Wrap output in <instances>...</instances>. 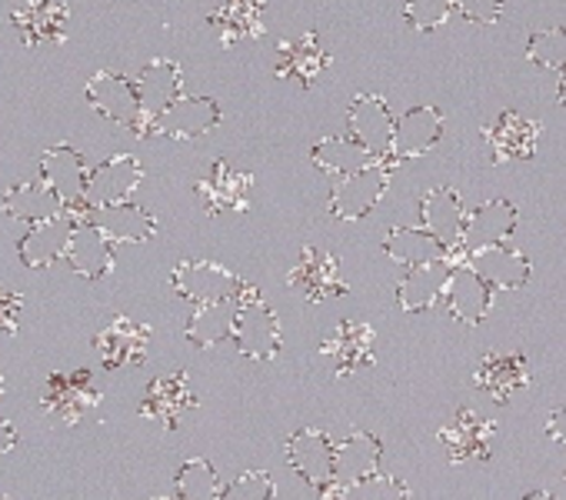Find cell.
<instances>
[{
	"instance_id": "cell-1",
	"label": "cell",
	"mask_w": 566,
	"mask_h": 500,
	"mask_svg": "<svg viewBox=\"0 0 566 500\" xmlns=\"http://www.w3.org/2000/svg\"><path fill=\"white\" fill-rule=\"evenodd\" d=\"M233 344L250 361H273L276 351H280V321L260 301V291L256 288H247V284H243V291L237 298Z\"/></svg>"
},
{
	"instance_id": "cell-2",
	"label": "cell",
	"mask_w": 566,
	"mask_h": 500,
	"mask_svg": "<svg viewBox=\"0 0 566 500\" xmlns=\"http://www.w3.org/2000/svg\"><path fill=\"white\" fill-rule=\"evenodd\" d=\"M170 284L180 298H187L193 304L237 301L243 291V281L213 261H180L170 274Z\"/></svg>"
},
{
	"instance_id": "cell-3",
	"label": "cell",
	"mask_w": 566,
	"mask_h": 500,
	"mask_svg": "<svg viewBox=\"0 0 566 500\" xmlns=\"http://www.w3.org/2000/svg\"><path fill=\"white\" fill-rule=\"evenodd\" d=\"M387 180H390V170L380 164H370L357 174H347V177H337L334 187H331V213L340 217V220H360L367 217L384 190H387Z\"/></svg>"
},
{
	"instance_id": "cell-4",
	"label": "cell",
	"mask_w": 566,
	"mask_h": 500,
	"mask_svg": "<svg viewBox=\"0 0 566 500\" xmlns=\"http://www.w3.org/2000/svg\"><path fill=\"white\" fill-rule=\"evenodd\" d=\"M44 410L61 420V424H77L81 417H87L97 404H101V390L91 377V371H57L48 377V387H44Z\"/></svg>"
},
{
	"instance_id": "cell-5",
	"label": "cell",
	"mask_w": 566,
	"mask_h": 500,
	"mask_svg": "<svg viewBox=\"0 0 566 500\" xmlns=\"http://www.w3.org/2000/svg\"><path fill=\"white\" fill-rule=\"evenodd\" d=\"M347 127L350 137H357L374 157H390L394 154V134H397V121L387 107L384 97L377 94H360L350 111H347Z\"/></svg>"
},
{
	"instance_id": "cell-6",
	"label": "cell",
	"mask_w": 566,
	"mask_h": 500,
	"mask_svg": "<svg viewBox=\"0 0 566 500\" xmlns=\"http://www.w3.org/2000/svg\"><path fill=\"white\" fill-rule=\"evenodd\" d=\"M94 351H97V357H101V364L107 371L140 367L147 361V351H150V327L137 324L130 317H114L94 337Z\"/></svg>"
},
{
	"instance_id": "cell-7",
	"label": "cell",
	"mask_w": 566,
	"mask_h": 500,
	"mask_svg": "<svg viewBox=\"0 0 566 500\" xmlns=\"http://www.w3.org/2000/svg\"><path fill=\"white\" fill-rule=\"evenodd\" d=\"M334 457H337V444H331V437L317 427H304L287 440V460L291 467L321 493L334 483Z\"/></svg>"
},
{
	"instance_id": "cell-8",
	"label": "cell",
	"mask_w": 566,
	"mask_h": 500,
	"mask_svg": "<svg viewBox=\"0 0 566 500\" xmlns=\"http://www.w3.org/2000/svg\"><path fill=\"white\" fill-rule=\"evenodd\" d=\"M87 104L104 114L111 124L120 127H137L144 124V111H140V97H137V84L114 74V71H101L91 84H87Z\"/></svg>"
},
{
	"instance_id": "cell-9",
	"label": "cell",
	"mask_w": 566,
	"mask_h": 500,
	"mask_svg": "<svg viewBox=\"0 0 566 500\" xmlns=\"http://www.w3.org/2000/svg\"><path fill=\"white\" fill-rule=\"evenodd\" d=\"M493 434L496 427L490 420H483L473 407H460L453 420L440 430V444L453 463H476L490 457Z\"/></svg>"
},
{
	"instance_id": "cell-10",
	"label": "cell",
	"mask_w": 566,
	"mask_h": 500,
	"mask_svg": "<svg viewBox=\"0 0 566 500\" xmlns=\"http://www.w3.org/2000/svg\"><path fill=\"white\" fill-rule=\"evenodd\" d=\"M144 170L130 154H117L104 164H97L87 177V194H84V207H107V204H120L130 200V194L137 190Z\"/></svg>"
},
{
	"instance_id": "cell-11",
	"label": "cell",
	"mask_w": 566,
	"mask_h": 500,
	"mask_svg": "<svg viewBox=\"0 0 566 500\" xmlns=\"http://www.w3.org/2000/svg\"><path fill=\"white\" fill-rule=\"evenodd\" d=\"M220 124V107L213 97H177L154 124V134L174 137V140H193L210 134Z\"/></svg>"
},
{
	"instance_id": "cell-12",
	"label": "cell",
	"mask_w": 566,
	"mask_h": 500,
	"mask_svg": "<svg viewBox=\"0 0 566 500\" xmlns=\"http://www.w3.org/2000/svg\"><path fill=\"white\" fill-rule=\"evenodd\" d=\"M77 217H51V220H41V223H31V230L21 237L18 243V254L21 261L31 268V271H41V268H51L57 258L67 254V243L77 230Z\"/></svg>"
},
{
	"instance_id": "cell-13",
	"label": "cell",
	"mask_w": 566,
	"mask_h": 500,
	"mask_svg": "<svg viewBox=\"0 0 566 500\" xmlns=\"http://www.w3.org/2000/svg\"><path fill=\"white\" fill-rule=\"evenodd\" d=\"M483 140L490 147V160L493 164H510V160H526L533 157L536 150V140H539V124L516 114V111H506L500 114L486 131H483Z\"/></svg>"
},
{
	"instance_id": "cell-14",
	"label": "cell",
	"mask_w": 566,
	"mask_h": 500,
	"mask_svg": "<svg viewBox=\"0 0 566 500\" xmlns=\"http://www.w3.org/2000/svg\"><path fill=\"white\" fill-rule=\"evenodd\" d=\"M374 327L364 324V321H344L321 347V354L334 364V374L337 377H347L360 367H370L374 364Z\"/></svg>"
},
{
	"instance_id": "cell-15",
	"label": "cell",
	"mask_w": 566,
	"mask_h": 500,
	"mask_svg": "<svg viewBox=\"0 0 566 500\" xmlns=\"http://www.w3.org/2000/svg\"><path fill=\"white\" fill-rule=\"evenodd\" d=\"M287 284L294 291H301L314 304L340 298L347 291L344 278H340V264L331 254H324V250H317V247H304V254H301L297 268L291 271Z\"/></svg>"
},
{
	"instance_id": "cell-16",
	"label": "cell",
	"mask_w": 566,
	"mask_h": 500,
	"mask_svg": "<svg viewBox=\"0 0 566 500\" xmlns=\"http://www.w3.org/2000/svg\"><path fill=\"white\" fill-rule=\"evenodd\" d=\"M467 264L490 284L500 291H516L530 281L533 268L530 261L520 254V250H510L506 243H493V247H476L467 254Z\"/></svg>"
},
{
	"instance_id": "cell-17",
	"label": "cell",
	"mask_w": 566,
	"mask_h": 500,
	"mask_svg": "<svg viewBox=\"0 0 566 500\" xmlns=\"http://www.w3.org/2000/svg\"><path fill=\"white\" fill-rule=\"evenodd\" d=\"M450 278H453V264L447 258H437V261L407 268V274H403V281L397 288L400 308L410 311V314H420V311L433 308L440 298H447Z\"/></svg>"
},
{
	"instance_id": "cell-18",
	"label": "cell",
	"mask_w": 566,
	"mask_h": 500,
	"mask_svg": "<svg viewBox=\"0 0 566 500\" xmlns=\"http://www.w3.org/2000/svg\"><path fill=\"white\" fill-rule=\"evenodd\" d=\"M193 407H197V397L190 390V377L187 374H164V377L150 381L147 397L140 404V414L147 420H157L167 430H174L184 420V414Z\"/></svg>"
},
{
	"instance_id": "cell-19",
	"label": "cell",
	"mask_w": 566,
	"mask_h": 500,
	"mask_svg": "<svg viewBox=\"0 0 566 500\" xmlns=\"http://www.w3.org/2000/svg\"><path fill=\"white\" fill-rule=\"evenodd\" d=\"M67 21H71V11L61 0H28L21 11H14V28L28 48L64 44Z\"/></svg>"
},
{
	"instance_id": "cell-20",
	"label": "cell",
	"mask_w": 566,
	"mask_h": 500,
	"mask_svg": "<svg viewBox=\"0 0 566 500\" xmlns=\"http://www.w3.org/2000/svg\"><path fill=\"white\" fill-rule=\"evenodd\" d=\"M253 177L243 170H233L227 160H217L210 174L197 184V197L207 207V213H227V210H247L250 204Z\"/></svg>"
},
{
	"instance_id": "cell-21",
	"label": "cell",
	"mask_w": 566,
	"mask_h": 500,
	"mask_svg": "<svg viewBox=\"0 0 566 500\" xmlns=\"http://www.w3.org/2000/svg\"><path fill=\"white\" fill-rule=\"evenodd\" d=\"M84 220L94 223L114 243H140V240H150L157 233V220L144 207H137L130 200L107 204V207H94V210H87Z\"/></svg>"
},
{
	"instance_id": "cell-22",
	"label": "cell",
	"mask_w": 566,
	"mask_h": 500,
	"mask_svg": "<svg viewBox=\"0 0 566 500\" xmlns=\"http://www.w3.org/2000/svg\"><path fill=\"white\" fill-rule=\"evenodd\" d=\"M114 240L104 237L94 223L81 220L71 243H67V254L64 261L71 264L74 274H81L84 281H101L111 268H114Z\"/></svg>"
},
{
	"instance_id": "cell-23",
	"label": "cell",
	"mask_w": 566,
	"mask_h": 500,
	"mask_svg": "<svg viewBox=\"0 0 566 500\" xmlns=\"http://www.w3.org/2000/svg\"><path fill=\"white\" fill-rule=\"evenodd\" d=\"M420 217H423V227L437 240H443L447 247H457L463 240L467 210H463V200L453 187H433L430 194H423Z\"/></svg>"
},
{
	"instance_id": "cell-24",
	"label": "cell",
	"mask_w": 566,
	"mask_h": 500,
	"mask_svg": "<svg viewBox=\"0 0 566 500\" xmlns=\"http://www.w3.org/2000/svg\"><path fill=\"white\" fill-rule=\"evenodd\" d=\"M134 84H137V97H140L144 121L154 124L180 97L184 77H180V67L174 61H150Z\"/></svg>"
},
{
	"instance_id": "cell-25",
	"label": "cell",
	"mask_w": 566,
	"mask_h": 500,
	"mask_svg": "<svg viewBox=\"0 0 566 500\" xmlns=\"http://www.w3.org/2000/svg\"><path fill=\"white\" fill-rule=\"evenodd\" d=\"M443 137V114L437 107H413L397 121L394 157H423Z\"/></svg>"
},
{
	"instance_id": "cell-26",
	"label": "cell",
	"mask_w": 566,
	"mask_h": 500,
	"mask_svg": "<svg viewBox=\"0 0 566 500\" xmlns=\"http://www.w3.org/2000/svg\"><path fill=\"white\" fill-rule=\"evenodd\" d=\"M490 284L470 268V264H460L453 268V278H450V288H447V311L450 317L463 321V324H480L486 314H490Z\"/></svg>"
},
{
	"instance_id": "cell-27",
	"label": "cell",
	"mask_w": 566,
	"mask_h": 500,
	"mask_svg": "<svg viewBox=\"0 0 566 500\" xmlns=\"http://www.w3.org/2000/svg\"><path fill=\"white\" fill-rule=\"evenodd\" d=\"M87 167H84V157L74 150V147H54L44 154L41 160V180H48L61 200L71 207V204H84V194H87Z\"/></svg>"
},
{
	"instance_id": "cell-28",
	"label": "cell",
	"mask_w": 566,
	"mask_h": 500,
	"mask_svg": "<svg viewBox=\"0 0 566 500\" xmlns=\"http://www.w3.org/2000/svg\"><path fill=\"white\" fill-rule=\"evenodd\" d=\"M530 384V367L523 354H486L476 367V387L496 404H506L516 390Z\"/></svg>"
},
{
	"instance_id": "cell-29",
	"label": "cell",
	"mask_w": 566,
	"mask_h": 500,
	"mask_svg": "<svg viewBox=\"0 0 566 500\" xmlns=\"http://www.w3.org/2000/svg\"><path fill=\"white\" fill-rule=\"evenodd\" d=\"M516 227V207L510 200H490L476 210L467 213V227H463V243L470 250L476 247H493V243H506L510 233Z\"/></svg>"
},
{
	"instance_id": "cell-30",
	"label": "cell",
	"mask_w": 566,
	"mask_h": 500,
	"mask_svg": "<svg viewBox=\"0 0 566 500\" xmlns=\"http://www.w3.org/2000/svg\"><path fill=\"white\" fill-rule=\"evenodd\" d=\"M447 243L437 240L427 227H394L384 240V254L400 268H417L437 258H447Z\"/></svg>"
},
{
	"instance_id": "cell-31",
	"label": "cell",
	"mask_w": 566,
	"mask_h": 500,
	"mask_svg": "<svg viewBox=\"0 0 566 500\" xmlns=\"http://www.w3.org/2000/svg\"><path fill=\"white\" fill-rule=\"evenodd\" d=\"M64 207L67 204L61 200V194L48 180L21 184V187H11L4 194V213L14 217V220H28V223H41V220L61 217Z\"/></svg>"
},
{
	"instance_id": "cell-32",
	"label": "cell",
	"mask_w": 566,
	"mask_h": 500,
	"mask_svg": "<svg viewBox=\"0 0 566 500\" xmlns=\"http://www.w3.org/2000/svg\"><path fill=\"white\" fill-rule=\"evenodd\" d=\"M223 48L253 41L263 34V0H223V8L210 14Z\"/></svg>"
},
{
	"instance_id": "cell-33",
	"label": "cell",
	"mask_w": 566,
	"mask_h": 500,
	"mask_svg": "<svg viewBox=\"0 0 566 500\" xmlns=\"http://www.w3.org/2000/svg\"><path fill=\"white\" fill-rule=\"evenodd\" d=\"M331 54L324 51L317 34H307L301 41H283L280 44V61H276V74L280 77H297L304 87H314V81L327 71Z\"/></svg>"
},
{
	"instance_id": "cell-34",
	"label": "cell",
	"mask_w": 566,
	"mask_h": 500,
	"mask_svg": "<svg viewBox=\"0 0 566 500\" xmlns=\"http://www.w3.org/2000/svg\"><path fill=\"white\" fill-rule=\"evenodd\" d=\"M380 457L384 447L377 437L370 434H350L344 444H337V457H334V480L337 483H357L370 473L380 470Z\"/></svg>"
},
{
	"instance_id": "cell-35",
	"label": "cell",
	"mask_w": 566,
	"mask_h": 500,
	"mask_svg": "<svg viewBox=\"0 0 566 500\" xmlns=\"http://www.w3.org/2000/svg\"><path fill=\"white\" fill-rule=\"evenodd\" d=\"M311 157L331 177H347V174H357L370 164H380V157H374L357 137H324L314 144Z\"/></svg>"
},
{
	"instance_id": "cell-36",
	"label": "cell",
	"mask_w": 566,
	"mask_h": 500,
	"mask_svg": "<svg viewBox=\"0 0 566 500\" xmlns=\"http://www.w3.org/2000/svg\"><path fill=\"white\" fill-rule=\"evenodd\" d=\"M233 324H237V301L197 304V311L187 321V341L203 351L217 347L223 341H233Z\"/></svg>"
},
{
	"instance_id": "cell-37",
	"label": "cell",
	"mask_w": 566,
	"mask_h": 500,
	"mask_svg": "<svg viewBox=\"0 0 566 500\" xmlns=\"http://www.w3.org/2000/svg\"><path fill=\"white\" fill-rule=\"evenodd\" d=\"M174 490H177V500H217L220 497L217 470L210 467V460L193 457L177 470Z\"/></svg>"
},
{
	"instance_id": "cell-38",
	"label": "cell",
	"mask_w": 566,
	"mask_h": 500,
	"mask_svg": "<svg viewBox=\"0 0 566 500\" xmlns=\"http://www.w3.org/2000/svg\"><path fill=\"white\" fill-rule=\"evenodd\" d=\"M337 497L340 500H407L410 490L403 480H397L394 473H370L357 483H337Z\"/></svg>"
},
{
	"instance_id": "cell-39",
	"label": "cell",
	"mask_w": 566,
	"mask_h": 500,
	"mask_svg": "<svg viewBox=\"0 0 566 500\" xmlns=\"http://www.w3.org/2000/svg\"><path fill=\"white\" fill-rule=\"evenodd\" d=\"M530 64L546 67V71H566V28H549L536 31L526 48Z\"/></svg>"
},
{
	"instance_id": "cell-40",
	"label": "cell",
	"mask_w": 566,
	"mask_h": 500,
	"mask_svg": "<svg viewBox=\"0 0 566 500\" xmlns=\"http://www.w3.org/2000/svg\"><path fill=\"white\" fill-rule=\"evenodd\" d=\"M450 14H453V0H407L403 4V21L420 34L443 28Z\"/></svg>"
},
{
	"instance_id": "cell-41",
	"label": "cell",
	"mask_w": 566,
	"mask_h": 500,
	"mask_svg": "<svg viewBox=\"0 0 566 500\" xmlns=\"http://www.w3.org/2000/svg\"><path fill=\"white\" fill-rule=\"evenodd\" d=\"M273 480L263 470H243L237 480H230L217 500H273Z\"/></svg>"
},
{
	"instance_id": "cell-42",
	"label": "cell",
	"mask_w": 566,
	"mask_h": 500,
	"mask_svg": "<svg viewBox=\"0 0 566 500\" xmlns=\"http://www.w3.org/2000/svg\"><path fill=\"white\" fill-rule=\"evenodd\" d=\"M453 11L473 24H496L503 18V0H453Z\"/></svg>"
},
{
	"instance_id": "cell-43",
	"label": "cell",
	"mask_w": 566,
	"mask_h": 500,
	"mask_svg": "<svg viewBox=\"0 0 566 500\" xmlns=\"http://www.w3.org/2000/svg\"><path fill=\"white\" fill-rule=\"evenodd\" d=\"M21 294H14L11 288L0 284V334H14L18 324H21Z\"/></svg>"
},
{
	"instance_id": "cell-44",
	"label": "cell",
	"mask_w": 566,
	"mask_h": 500,
	"mask_svg": "<svg viewBox=\"0 0 566 500\" xmlns=\"http://www.w3.org/2000/svg\"><path fill=\"white\" fill-rule=\"evenodd\" d=\"M546 434H549V440L566 444V407H556V410L549 414V420H546Z\"/></svg>"
},
{
	"instance_id": "cell-45",
	"label": "cell",
	"mask_w": 566,
	"mask_h": 500,
	"mask_svg": "<svg viewBox=\"0 0 566 500\" xmlns=\"http://www.w3.org/2000/svg\"><path fill=\"white\" fill-rule=\"evenodd\" d=\"M14 447H18V430H14L11 420L0 417V454H8V450H14Z\"/></svg>"
},
{
	"instance_id": "cell-46",
	"label": "cell",
	"mask_w": 566,
	"mask_h": 500,
	"mask_svg": "<svg viewBox=\"0 0 566 500\" xmlns=\"http://www.w3.org/2000/svg\"><path fill=\"white\" fill-rule=\"evenodd\" d=\"M556 101H559V107H566V71H563V77H559V87H556Z\"/></svg>"
},
{
	"instance_id": "cell-47",
	"label": "cell",
	"mask_w": 566,
	"mask_h": 500,
	"mask_svg": "<svg viewBox=\"0 0 566 500\" xmlns=\"http://www.w3.org/2000/svg\"><path fill=\"white\" fill-rule=\"evenodd\" d=\"M523 500H556L553 493H546V490H536V493H526Z\"/></svg>"
},
{
	"instance_id": "cell-48",
	"label": "cell",
	"mask_w": 566,
	"mask_h": 500,
	"mask_svg": "<svg viewBox=\"0 0 566 500\" xmlns=\"http://www.w3.org/2000/svg\"><path fill=\"white\" fill-rule=\"evenodd\" d=\"M0 397H4V377H0Z\"/></svg>"
},
{
	"instance_id": "cell-49",
	"label": "cell",
	"mask_w": 566,
	"mask_h": 500,
	"mask_svg": "<svg viewBox=\"0 0 566 500\" xmlns=\"http://www.w3.org/2000/svg\"><path fill=\"white\" fill-rule=\"evenodd\" d=\"M154 500H177V497H154Z\"/></svg>"
},
{
	"instance_id": "cell-50",
	"label": "cell",
	"mask_w": 566,
	"mask_h": 500,
	"mask_svg": "<svg viewBox=\"0 0 566 500\" xmlns=\"http://www.w3.org/2000/svg\"><path fill=\"white\" fill-rule=\"evenodd\" d=\"M0 500H11V497H0Z\"/></svg>"
}]
</instances>
